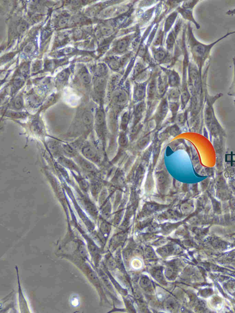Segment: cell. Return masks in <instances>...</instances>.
<instances>
[{
	"mask_svg": "<svg viewBox=\"0 0 235 313\" xmlns=\"http://www.w3.org/2000/svg\"><path fill=\"white\" fill-rule=\"evenodd\" d=\"M166 84L165 80L163 79L162 78L159 79V81H158V90H159V93L160 94L164 93V92L165 90L166 89Z\"/></svg>",
	"mask_w": 235,
	"mask_h": 313,
	"instance_id": "cell-23",
	"label": "cell"
},
{
	"mask_svg": "<svg viewBox=\"0 0 235 313\" xmlns=\"http://www.w3.org/2000/svg\"><path fill=\"white\" fill-rule=\"evenodd\" d=\"M188 114L187 111L179 113L176 115L175 119V124L179 127L183 126L185 125L187 119Z\"/></svg>",
	"mask_w": 235,
	"mask_h": 313,
	"instance_id": "cell-12",
	"label": "cell"
},
{
	"mask_svg": "<svg viewBox=\"0 0 235 313\" xmlns=\"http://www.w3.org/2000/svg\"><path fill=\"white\" fill-rule=\"evenodd\" d=\"M93 114L91 111H87L83 114L82 116V120L85 125L88 126H90L92 124L94 121Z\"/></svg>",
	"mask_w": 235,
	"mask_h": 313,
	"instance_id": "cell-19",
	"label": "cell"
},
{
	"mask_svg": "<svg viewBox=\"0 0 235 313\" xmlns=\"http://www.w3.org/2000/svg\"><path fill=\"white\" fill-rule=\"evenodd\" d=\"M101 31H102V34L104 36H108L112 34L113 29L110 27L105 26V27H103L102 28Z\"/></svg>",
	"mask_w": 235,
	"mask_h": 313,
	"instance_id": "cell-26",
	"label": "cell"
},
{
	"mask_svg": "<svg viewBox=\"0 0 235 313\" xmlns=\"http://www.w3.org/2000/svg\"><path fill=\"white\" fill-rule=\"evenodd\" d=\"M174 42V37L173 35L172 34H170L168 38L167 41V42L168 45H172L173 44Z\"/></svg>",
	"mask_w": 235,
	"mask_h": 313,
	"instance_id": "cell-37",
	"label": "cell"
},
{
	"mask_svg": "<svg viewBox=\"0 0 235 313\" xmlns=\"http://www.w3.org/2000/svg\"><path fill=\"white\" fill-rule=\"evenodd\" d=\"M131 119V113L129 111L124 112L120 116L119 122V131L127 132Z\"/></svg>",
	"mask_w": 235,
	"mask_h": 313,
	"instance_id": "cell-9",
	"label": "cell"
},
{
	"mask_svg": "<svg viewBox=\"0 0 235 313\" xmlns=\"http://www.w3.org/2000/svg\"><path fill=\"white\" fill-rule=\"evenodd\" d=\"M235 34V31H231L226 33L224 36L220 38L214 42L209 44H205L197 41L192 35V51L194 58L198 64L200 74L202 75L203 67L205 64L206 61L210 57V53L212 48L215 45L223 40Z\"/></svg>",
	"mask_w": 235,
	"mask_h": 313,
	"instance_id": "cell-1",
	"label": "cell"
},
{
	"mask_svg": "<svg viewBox=\"0 0 235 313\" xmlns=\"http://www.w3.org/2000/svg\"><path fill=\"white\" fill-rule=\"evenodd\" d=\"M151 140V135L150 134L148 133L144 136H143L142 138L139 140L138 142V146L140 149H143L145 148L147 146L148 144L149 143Z\"/></svg>",
	"mask_w": 235,
	"mask_h": 313,
	"instance_id": "cell-20",
	"label": "cell"
},
{
	"mask_svg": "<svg viewBox=\"0 0 235 313\" xmlns=\"http://www.w3.org/2000/svg\"><path fill=\"white\" fill-rule=\"evenodd\" d=\"M107 80L103 76H99L94 81V89L98 93H103L107 87Z\"/></svg>",
	"mask_w": 235,
	"mask_h": 313,
	"instance_id": "cell-10",
	"label": "cell"
},
{
	"mask_svg": "<svg viewBox=\"0 0 235 313\" xmlns=\"http://www.w3.org/2000/svg\"><path fill=\"white\" fill-rule=\"evenodd\" d=\"M180 104L178 102H169V109L171 115V121L175 122V119L177 114L179 113Z\"/></svg>",
	"mask_w": 235,
	"mask_h": 313,
	"instance_id": "cell-11",
	"label": "cell"
},
{
	"mask_svg": "<svg viewBox=\"0 0 235 313\" xmlns=\"http://www.w3.org/2000/svg\"><path fill=\"white\" fill-rule=\"evenodd\" d=\"M82 152L84 156L89 159L93 160H96L97 159V156L95 151L90 146H87L83 148Z\"/></svg>",
	"mask_w": 235,
	"mask_h": 313,
	"instance_id": "cell-14",
	"label": "cell"
},
{
	"mask_svg": "<svg viewBox=\"0 0 235 313\" xmlns=\"http://www.w3.org/2000/svg\"><path fill=\"white\" fill-rule=\"evenodd\" d=\"M143 128V125L142 123H139L135 126H131L130 131V139L133 140L136 138L138 134L141 132Z\"/></svg>",
	"mask_w": 235,
	"mask_h": 313,
	"instance_id": "cell-15",
	"label": "cell"
},
{
	"mask_svg": "<svg viewBox=\"0 0 235 313\" xmlns=\"http://www.w3.org/2000/svg\"><path fill=\"white\" fill-rule=\"evenodd\" d=\"M176 19V16L175 14H172L170 17L167 20L166 24V25L167 26L166 28H169L170 26H171L172 24H173V22H174V20Z\"/></svg>",
	"mask_w": 235,
	"mask_h": 313,
	"instance_id": "cell-32",
	"label": "cell"
},
{
	"mask_svg": "<svg viewBox=\"0 0 235 313\" xmlns=\"http://www.w3.org/2000/svg\"><path fill=\"white\" fill-rule=\"evenodd\" d=\"M81 162L82 165L84 168H85L87 169H89V170H92V169H94V167L92 165L90 164L89 162L85 161V160H83L82 161H81Z\"/></svg>",
	"mask_w": 235,
	"mask_h": 313,
	"instance_id": "cell-31",
	"label": "cell"
},
{
	"mask_svg": "<svg viewBox=\"0 0 235 313\" xmlns=\"http://www.w3.org/2000/svg\"><path fill=\"white\" fill-rule=\"evenodd\" d=\"M128 100V94L126 91L123 90H116L112 95V109L120 113L126 106Z\"/></svg>",
	"mask_w": 235,
	"mask_h": 313,
	"instance_id": "cell-4",
	"label": "cell"
},
{
	"mask_svg": "<svg viewBox=\"0 0 235 313\" xmlns=\"http://www.w3.org/2000/svg\"><path fill=\"white\" fill-rule=\"evenodd\" d=\"M109 64L110 67L113 70H117L119 67V63L116 60L114 59L111 60L110 61Z\"/></svg>",
	"mask_w": 235,
	"mask_h": 313,
	"instance_id": "cell-29",
	"label": "cell"
},
{
	"mask_svg": "<svg viewBox=\"0 0 235 313\" xmlns=\"http://www.w3.org/2000/svg\"><path fill=\"white\" fill-rule=\"evenodd\" d=\"M74 35H75V37L79 38H80L81 36L82 35V32L80 29H76L75 30V32H74Z\"/></svg>",
	"mask_w": 235,
	"mask_h": 313,
	"instance_id": "cell-38",
	"label": "cell"
},
{
	"mask_svg": "<svg viewBox=\"0 0 235 313\" xmlns=\"http://www.w3.org/2000/svg\"><path fill=\"white\" fill-rule=\"evenodd\" d=\"M181 92L179 89L174 87L169 91L168 93L169 102H178L181 98Z\"/></svg>",
	"mask_w": 235,
	"mask_h": 313,
	"instance_id": "cell-13",
	"label": "cell"
},
{
	"mask_svg": "<svg viewBox=\"0 0 235 313\" xmlns=\"http://www.w3.org/2000/svg\"><path fill=\"white\" fill-rule=\"evenodd\" d=\"M167 132H169L170 135H176L179 134L180 132V127L177 126L176 124H174L171 126L169 127L167 130Z\"/></svg>",
	"mask_w": 235,
	"mask_h": 313,
	"instance_id": "cell-24",
	"label": "cell"
},
{
	"mask_svg": "<svg viewBox=\"0 0 235 313\" xmlns=\"http://www.w3.org/2000/svg\"><path fill=\"white\" fill-rule=\"evenodd\" d=\"M165 55V54L164 52L162 51H159L156 53L155 55V58L157 60H161L164 58Z\"/></svg>",
	"mask_w": 235,
	"mask_h": 313,
	"instance_id": "cell-33",
	"label": "cell"
},
{
	"mask_svg": "<svg viewBox=\"0 0 235 313\" xmlns=\"http://www.w3.org/2000/svg\"><path fill=\"white\" fill-rule=\"evenodd\" d=\"M26 26L24 24H22L18 27V31L19 32H23L26 30Z\"/></svg>",
	"mask_w": 235,
	"mask_h": 313,
	"instance_id": "cell-40",
	"label": "cell"
},
{
	"mask_svg": "<svg viewBox=\"0 0 235 313\" xmlns=\"http://www.w3.org/2000/svg\"><path fill=\"white\" fill-rule=\"evenodd\" d=\"M67 76V72L65 71H63L59 74L58 79L60 80H63L66 79Z\"/></svg>",
	"mask_w": 235,
	"mask_h": 313,
	"instance_id": "cell-36",
	"label": "cell"
},
{
	"mask_svg": "<svg viewBox=\"0 0 235 313\" xmlns=\"http://www.w3.org/2000/svg\"><path fill=\"white\" fill-rule=\"evenodd\" d=\"M223 95V94L222 93H219L214 96H210L206 92L204 119L206 126L207 129H209L213 121L216 118L214 112V104L216 101L219 99Z\"/></svg>",
	"mask_w": 235,
	"mask_h": 313,
	"instance_id": "cell-2",
	"label": "cell"
},
{
	"mask_svg": "<svg viewBox=\"0 0 235 313\" xmlns=\"http://www.w3.org/2000/svg\"><path fill=\"white\" fill-rule=\"evenodd\" d=\"M146 104L144 101L138 102L134 108L132 113L133 121L132 126H135L142 123V119L145 114Z\"/></svg>",
	"mask_w": 235,
	"mask_h": 313,
	"instance_id": "cell-6",
	"label": "cell"
},
{
	"mask_svg": "<svg viewBox=\"0 0 235 313\" xmlns=\"http://www.w3.org/2000/svg\"><path fill=\"white\" fill-rule=\"evenodd\" d=\"M168 83L173 87H176L180 83V78L175 72H170L168 75Z\"/></svg>",
	"mask_w": 235,
	"mask_h": 313,
	"instance_id": "cell-17",
	"label": "cell"
},
{
	"mask_svg": "<svg viewBox=\"0 0 235 313\" xmlns=\"http://www.w3.org/2000/svg\"><path fill=\"white\" fill-rule=\"evenodd\" d=\"M169 111V102L166 100L164 99L160 103L157 108L154 115V120L156 127L160 126L164 121Z\"/></svg>",
	"mask_w": 235,
	"mask_h": 313,
	"instance_id": "cell-5",
	"label": "cell"
},
{
	"mask_svg": "<svg viewBox=\"0 0 235 313\" xmlns=\"http://www.w3.org/2000/svg\"><path fill=\"white\" fill-rule=\"evenodd\" d=\"M69 19L67 18H62L59 22V25L61 27H63L68 24Z\"/></svg>",
	"mask_w": 235,
	"mask_h": 313,
	"instance_id": "cell-35",
	"label": "cell"
},
{
	"mask_svg": "<svg viewBox=\"0 0 235 313\" xmlns=\"http://www.w3.org/2000/svg\"><path fill=\"white\" fill-rule=\"evenodd\" d=\"M120 113L112 109L109 113V120H108V128H109L111 132L114 134H116L119 130V122H118V115Z\"/></svg>",
	"mask_w": 235,
	"mask_h": 313,
	"instance_id": "cell-7",
	"label": "cell"
},
{
	"mask_svg": "<svg viewBox=\"0 0 235 313\" xmlns=\"http://www.w3.org/2000/svg\"><path fill=\"white\" fill-rule=\"evenodd\" d=\"M234 103H235V100H234Z\"/></svg>",
	"mask_w": 235,
	"mask_h": 313,
	"instance_id": "cell-41",
	"label": "cell"
},
{
	"mask_svg": "<svg viewBox=\"0 0 235 313\" xmlns=\"http://www.w3.org/2000/svg\"><path fill=\"white\" fill-rule=\"evenodd\" d=\"M15 106L17 109H20L23 105V101L21 97H17L15 101Z\"/></svg>",
	"mask_w": 235,
	"mask_h": 313,
	"instance_id": "cell-30",
	"label": "cell"
},
{
	"mask_svg": "<svg viewBox=\"0 0 235 313\" xmlns=\"http://www.w3.org/2000/svg\"><path fill=\"white\" fill-rule=\"evenodd\" d=\"M62 163V164L65 165L66 166L69 167L71 168H75V165L73 162L71 161H70V160L66 159V158H62L61 160Z\"/></svg>",
	"mask_w": 235,
	"mask_h": 313,
	"instance_id": "cell-28",
	"label": "cell"
},
{
	"mask_svg": "<svg viewBox=\"0 0 235 313\" xmlns=\"http://www.w3.org/2000/svg\"><path fill=\"white\" fill-rule=\"evenodd\" d=\"M64 151L69 155H74L75 153V151L70 147L69 146H65L64 147Z\"/></svg>",
	"mask_w": 235,
	"mask_h": 313,
	"instance_id": "cell-34",
	"label": "cell"
},
{
	"mask_svg": "<svg viewBox=\"0 0 235 313\" xmlns=\"http://www.w3.org/2000/svg\"><path fill=\"white\" fill-rule=\"evenodd\" d=\"M94 122L95 130L97 135L101 139H104L107 134L108 126L106 114L102 109L96 110Z\"/></svg>",
	"mask_w": 235,
	"mask_h": 313,
	"instance_id": "cell-3",
	"label": "cell"
},
{
	"mask_svg": "<svg viewBox=\"0 0 235 313\" xmlns=\"http://www.w3.org/2000/svg\"><path fill=\"white\" fill-rule=\"evenodd\" d=\"M33 45H32L31 44H28L27 46L25 47V49H24V51L25 53H31L33 50Z\"/></svg>",
	"mask_w": 235,
	"mask_h": 313,
	"instance_id": "cell-39",
	"label": "cell"
},
{
	"mask_svg": "<svg viewBox=\"0 0 235 313\" xmlns=\"http://www.w3.org/2000/svg\"><path fill=\"white\" fill-rule=\"evenodd\" d=\"M233 63L234 65V75L233 79V82L232 85L229 88V91L228 92V95L230 96H234L235 97V57L233 58Z\"/></svg>",
	"mask_w": 235,
	"mask_h": 313,
	"instance_id": "cell-22",
	"label": "cell"
},
{
	"mask_svg": "<svg viewBox=\"0 0 235 313\" xmlns=\"http://www.w3.org/2000/svg\"><path fill=\"white\" fill-rule=\"evenodd\" d=\"M96 75H98L99 77L102 76L106 73V68L103 65H99L96 68Z\"/></svg>",
	"mask_w": 235,
	"mask_h": 313,
	"instance_id": "cell-27",
	"label": "cell"
},
{
	"mask_svg": "<svg viewBox=\"0 0 235 313\" xmlns=\"http://www.w3.org/2000/svg\"><path fill=\"white\" fill-rule=\"evenodd\" d=\"M129 137L128 136L127 132L119 131L118 136V144L121 147H126L128 144Z\"/></svg>",
	"mask_w": 235,
	"mask_h": 313,
	"instance_id": "cell-18",
	"label": "cell"
},
{
	"mask_svg": "<svg viewBox=\"0 0 235 313\" xmlns=\"http://www.w3.org/2000/svg\"><path fill=\"white\" fill-rule=\"evenodd\" d=\"M81 79L85 84H89L91 81V77L88 72H84L81 75Z\"/></svg>",
	"mask_w": 235,
	"mask_h": 313,
	"instance_id": "cell-25",
	"label": "cell"
},
{
	"mask_svg": "<svg viewBox=\"0 0 235 313\" xmlns=\"http://www.w3.org/2000/svg\"><path fill=\"white\" fill-rule=\"evenodd\" d=\"M146 92V85L143 83H137L135 85L134 90V99L139 102L143 101Z\"/></svg>",
	"mask_w": 235,
	"mask_h": 313,
	"instance_id": "cell-8",
	"label": "cell"
},
{
	"mask_svg": "<svg viewBox=\"0 0 235 313\" xmlns=\"http://www.w3.org/2000/svg\"><path fill=\"white\" fill-rule=\"evenodd\" d=\"M128 44V42L127 40H120L117 44L116 49H117V51L120 53L124 52L126 49Z\"/></svg>",
	"mask_w": 235,
	"mask_h": 313,
	"instance_id": "cell-21",
	"label": "cell"
},
{
	"mask_svg": "<svg viewBox=\"0 0 235 313\" xmlns=\"http://www.w3.org/2000/svg\"><path fill=\"white\" fill-rule=\"evenodd\" d=\"M157 89V84L155 79H152L150 81L147 90L148 97L149 99H152L154 97V95L156 92Z\"/></svg>",
	"mask_w": 235,
	"mask_h": 313,
	"instance_id": "cell-16",
	"label": "cell"
}]
</instances>
